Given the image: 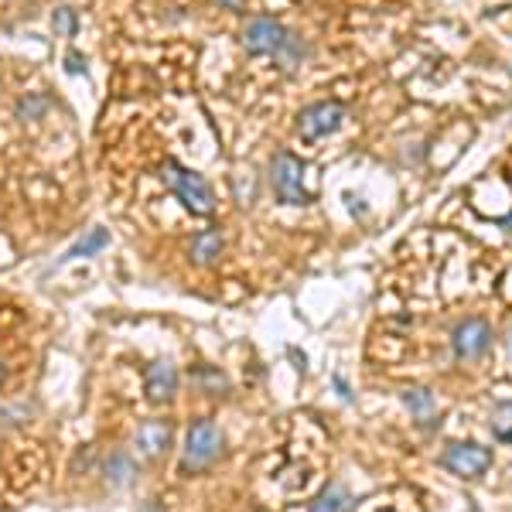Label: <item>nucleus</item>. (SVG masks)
Wrapping results in <instances>:
<instances>
[{
    "label": "nucleus",
    "mask_w": 512,
    "mask_h": 512,
    "mask_svg": "<svg viewBox=\"0 0 512 512\" xmlns=\"http://www.w3.org/2000/svg\"><path fill=\"white\" fill-rule=\"evenodd\" d=\"M161 181L192 216H212V212H216V192H212L209 181L198 175V171L178 164L175 158H168L161 164Z\"/></svg>",
    "instance_id": "nucleus-1"
},
{
    "label": "nucleus",
    "mask_w": 512,
    "mask_h": 512,
    "mask_svg": "<svg viewBox=\"0 0 512 512\" xmlns=\"http://www.w3.org/2000/svg\"><path fill=\"white\" fill-rule=\"evenodd\" d=\"M226 451V437L209 417H198L192 420L185 434V448H181V472L185 475H198L205 468H212Z\"/></svg>",
    "instance_id": "nucleus-2"
},
{
    "label": "nucleus",
    "mask_w": 512,
    "mask_h": 512,
    "mask_svg": "<svg viewBox=\"0 0 512 512\" xmlns=\"http://www.w3.org/2000/svg\"><path fill=\"white\" fill-rule=\"evenodd\" d=\"M270 188L284 205H308L311 195L304 192V161L291 151H277L270 161Z\"/></svg>",
    "instance_id": "nucleus-3"
},
{
    "label": "nucleus",
    "mask_w": 512,
    "mask_h": 512,
    "mask_svg": "<svg viewBox=\"0 0 512 512\" xmlns=\"http://www.w3.org/2000/svg\"><path fill=\"white\" fill-rule=\"evenodd\" d=\"M342 120H345V106L338 103V99H318V103L304 106V110L297 113V137L315 144V140L335 134V130L342 127Z\"/></svg>",
    "instance_id": "nucleus-4"
},
{
    "label": "nucleus",
    "mask_w": 512,
    "mask_h": 512,
    "mask_svg": "<svg viewBox=\"0 0 512 512\" xmlns=\"http://www.w3.org/2000/svg\"><path fill=\"white\" fill-rule=\"evenodd\" d=\"M441 465L461 478H482L492 468V448H482L475 441H454L441 454Z\"/></svg>",
    "instance_id": "nucleus-5"
},
{
    "label": "nucleus",
    "mask_w": 512,
    "mask_h": 512,
    "mask_svg": "<svg viewBox=\"0 0 512 512\" xmlns=\"http://www.w3.org/2000/svg\"><path fill=\"white\" fill-rule=\"evenodd\" d=\"M451 349H454V359H461V362L482 359V355L492 349V328H489V321L465 318L451 332Z\"/></svg>",
    "instance_id": "nucleus-6"
},
{
    "label": "nucleus",
    "mask_w": 512,
    "mask_h": 512,
    "mask_svg": "<svg viewBox=\"0 0 512 512\" xmlns=\"http://www.w3.org/2000/svg\"><path fill=\"white\" fill-rule=\"evenodd\" d=\"M287 38V28L280 24L277 18H267V14H260V18H250L243 28V48L246 55H277V48L284 45Z\"/></svg>",
    "instance_id": "nucleus-7"
},
{
    "label": "nucleus",
    "mask_w": 512,
    "mask_h": 512,
    "mask_svg": "<svg viewBox=\"0 0 512 512\" xmlns=\"http://www.w3.org/2000/svg\"><path fill=\"white\" fill-rule=\"evenodd\" d=\"M171 437H175V431H171V420H158V417L144 420V424L137 427V437H134L137 454L147 461H158L161 454H168Z\"/></svg>",
    "instance_id": "nucleus-8"
},
{
    "label": "nucleus",
    "mask_w": 512,
    "mask_h": 512,
    "mask_svg": "<svg viewBox=\"0 0 512 512\" xmlns=\"http://www.w3.org/2000/svg\"><path fill=\"white\" fill-rule=\"evenodd\" d=\"M178 386H181V376H178L175 362L164 359V362H151V366H147V373H144V393H147V400H151V403L175 400Z\"/></svg>",
    "instance_id": "nucleus-9"
},
{
    "label": "nucleus",
    "mask_w": 512,
    "mask_h": 512,
    "mask_svg": "<svg viewBox=\"0 0 512 512\" xmlns=\"http://www.w3.org/2000/svg\"><path fill=\"white\" fill-rule=\"evenodd\" d=\"M137 475H140V468H137V461H134V454L130 451H110L106 454V461H103V478H106V485L110 489H130V485L137 482Z\"/></svg>",
    "instance_id": "nucleus-10"
},
{
    "label": "nucleus",
    "mask_w": 512,
    "mask_h": 512,
    "mask_svg": "<svg viewBox=\"0 0 512 512\" xmlns=\"http://www.w3.org/2000/svg\"><path fill=\"white\" fill-rule=\"evenodd\" d=\"M222 250H226V236H222L219 229H198L192 236V243H188V253H192V260L198 267H212L222 256Z\"/></svg>",
    "instance_id": "nucleus-11"
},
{
    "label": "nucleus",
    "mask_w": 512,
    "mask_h": 512,
    "mask_svg": "<svg viewBox=\"0 0 512 512\" xmlns=\"http://www.w3.org/2000/svg\"><path fill=\"white\" fill-rule=\"evenodd\" d=\"M106 246H110V233H106V229H89L86 236L79 239L76 246H69V250H65V256L59 260V267L62 263H72V260H82V256H96V253H103Z\"/></svg>",
    "instance_id": "nucleus-12"
},
{
    "label": "nucleus",
    "mask_w": 512,
    "mask_h": 512,
    "mask_svg": "<svg viewBox=\"0 0 512 512\" xmlns=\"http://www.w3.org/2000/svg\"><path fill=\"white\" fill-rule=\"evenodd\" d=\"M192 383L209 396H226L229 393V376L219 373L216 366H198L192 373Z\"/></svg>",
    "instance_id": "nucleus-13"
},
{
    "label": "nucleus",
    "mask_w": 512,
    "mask_h": 512,
    "mask_svg": "<svg viewBox=\"0 0 512 512\" xmlns=\"http://www.w3.org/2000/svg\"><path fill=\"white\" fill-rule=\"evenodd\" d=\"M304 55H308V45H304V41H301V35H294V31H287L284 45L277 48L274 59L280 62V69H284V72H294L297 65L304 62Z\"/></svg>",
    "instance_id": "nucleus-14"
},
{
    "label": "nucleus",
    "mask_w": 512,
    "mask_h": 512,
    "mask_svg": "<svg viewBox=\"0 0 512 512\" xmlns=\"http://www.w3.org/2000/svg\"><path fill=\"white\" fill-rule=\"evenodd\" d=\"M489 431L499 444H512V400H502L492 407L489 417Z\"/></svg>",
    "instance_id": "nucleus-15"
},
{
    "label": "nucleus",
    "mask_w": 512,
    "mask_h": 512,
    "mask_svg": "<svg viewBox=\"0 0 512 512\" xmlns=\"http://www.w3.org/2000/svg\"><path fill=\"white\" fill-rule=\"evenodd\" d=\"M349 509H352V495L345 489H338V485H328V489L311 502L308 512H349Z\"/></svg>",
    "instance_id": "nucleus-16"
},
{
    "label": "nucleus",
    "mask_w": 512,
    "mask_h": 512,
    "mask_svg": "<svg viewBox=\"0 0 512 512\" xmlns=\"http://www.w3.org/2000/svg\"><path fill=\"white\" fill-rule=\"evenodd\" d=\"M52 28H55V35H65V38H76V31H79V14H76V7H59V11L52 14Z\"/></svg>",
    "instance_id": "nucleus-17"
},
{
    "label": "nucleus",
    "mask_w": 512,
    "mask_h": 512,
    "mask_svg": "<svg viewBox=\"0 0 512 512\" xmlns=\"http://www.w3.org/2000/svg\"><path fill=\"white\" fill-rule=\"evenodd\" d=\"M403 403H407L417 417H427L434 410V396L427 390H420V386H414V390H403Z\"/></svg>",
    "instance_id": "nucleus-18"
},
{
    "label": "nucleus",
    "mask_w": 512,
    "mask_h": 512,
    "mask_svg": "<svg viewBox=\"0 0 512 512\" xmlns=\"http://www.w3.org/2000/svg\"><path fill=\"white\" fill-rule=\"evenodd\" d=\"M45 110H48V99L45 96H28V99H21V103H18V117H28V120L41 117Z\"/></svg>",
    "instance_id": "nucleus-19"
},
{
    "label": "nucleus",
    "mask_w": 512,
    "mask_h": 512,
    "mask_svg": "<svg viewBox=\"0 0 512 512\" xmlns=\"http://www.w3.org/2000/svg\"><path fill=\"white\" fill-rule=\"evenodd\" d=\"M65 72H69V76H86V55L69 48V52H65Z\"/></svg>",
    "instance_id": "nucleus-20"
},
{
    "label": "nucleus",
    "mask_w": 512,
    "mask_h": 512,
    "mask_svg": "<svg viewBox=\"0 0 512 512\" xmlns=\"http://www.w3.org/2000/svg\"><path fill=\"white\" fill-rule=\"evenodd\" d=\"M219 7H226V11H239V7L246 4V0H216Z\"/></svg>",
    "instance_id": "nucleus-21"
},
{
    "label": "nucleus",
    "mask_w": 512,
    "mask_h": 512,
    "mask_svg": "<svg viewBox=\"0 0 512 512\" xmlns=\"http://www.w3.org/2000/svg\"><path fill=\"white\" fill-rule=\"evenodd\" d=\"M495 226L506 229V233H512V212H509V216H502V219H495Z\"/></svg>",
    "instance_id": "nucleus-22"
},
{
    "label": "nucleus",
    "mask_w": 512,
    "mask_h": 512,
    "mask_svg": "<svg viewBox=\"0 0 512 512\" xmlns=\"http://www.w3.org/2000/svg\"><path fill=\"white\" fill-rule=\"evenodd\" d=\"M4 376H7V369H4V362H0V383H4Z\"/></svg>",
    "instance_id": "nucleus-23"
},
{
    "label": "nucleus",
    "mask_w": 512,
    "mask_h": 512,
    "mask_svg": "<svg viewBox=\"0 0 512 512\" xmlns=\"http://www.w3.org/2000/svg\"><path fill=\"white\" fill-rule=\"evenodd\" d=\"M379 512H393V509H379Z\"/></svg>",
    "instance_id": "nucleus-24"
}]
</instances>
